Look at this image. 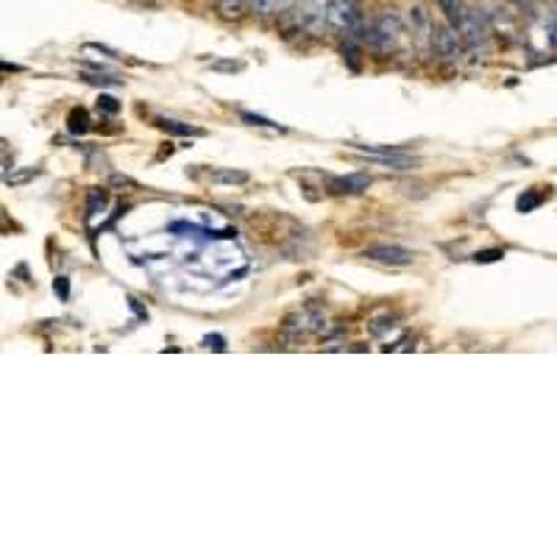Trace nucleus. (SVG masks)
Instances as JSON below:
<instances>
[{
    "instance_id": "5",
    "label": "nucleus",
    "mask_w": 557,
    "mask_h": 557,
    "mask_svg": "<svg viewBox=\"0 0 557 557\" xmlns=\"http://www.w3.org/2000/svg\"><path fill=\"white\" fill-rule=\"evenodd\" d=\"M432 48H435V53L446 64H458L463 59V51H466L460 33L451 28L448 23L446 25H435V31H432Z\"/></svg>"
},
{
    "instance_id": "24",
    "label": "nucleus",
    "mask_w": 557,
    "mask_h": 557,
    "mask_svg": "<svg viewBox=\"0 0 557 557\" xmlns=\"http://www.w3.org/2000/svg\"><path fill=\"white\" fill-rule=\"evenodd\" d=\"M549 42H552V48L557 51V17L552 20V28H549Z\"/></svg>"
},
{
    "instance_id": "9",
    "label": "nucleus",
    "mask_w": 557,
    "mask_h": 557,
    "mask_svg": "<svg viewBox=\"0 0 557 557\" xmlns=\"http://www.w3.org/2000/svg\"><path fill=\"white\" fill-rule=\"evenodd\" d=\"M371 187V179L363 176V173H354V176H340V179H332V193L337 195H360Z\"/></svg>"
},
{
    "instance_id": "3",
    "label": "nucleus",
    "mask_w": 557,
    "mask_h": 557,
    "mask_svg": "<svg viewBox=\"0 0 557 557\" xmlns=\"http://www.w3.org/2000/svg\"><path fill=\"white\" fill-rule=\"evenodd\" d=\"M298 9L293 12L298 33H309V37H321L326 25V0H296Z\"/></svg>"
},
{
    "instance_id": "4",
    "label": "nucleus",
    "mask_w": 557,
    "mask_h": 557,
    "mask_svg": "<svg viewBox=\"0 0 557 557\" xmlns=\"http://www.w3.org/2000/svg\"><path fill=\"white\" fill-rule=\"evenodd\" d=\"M458 33L463 40V48L474 56L485 53V45H487V28H485V20L482 14H477L474 9L463 6V14H460V25H458Z\"/></svg>"
},
{
    "instance_id": "13",
    "label": "nucleus",
    "mask_w": 557,
    "mask_h": 557,
    "mask_svg": "<svg viewBox=\"0 0 557 557\" xmlns=\"http://www.w3.org/2000/svg\"><path fill=\"white\" fill-rule=\"evenodd\" d=\"M154 123L162 131H167V134H182V137H201L203 134L201 128H193V126H184V123H176V120H167V118H156Z\"/></svg>"
},
{
    "instance_id": "8",
    "label": "nucleus",
    "mask_w": 557,
    "mask_h": 557,
    "mask_svg": "<svg viewBox=\"0 0 557 557\" xmlns=\"http://www.w3.org/2000/svg\"><path fill=\"white\" fill-rule=\"evenodd\" d=\"M407 23H410V31H412V37L415 42L421 45V48H430L432 45V20L427 14V9L421 4H415L410 6V14H407Z\"/></svg>"
},
{
    "instance_id": "26",
    "label": "nucleus",
    "mask_w": 557,
    "mask_h": 557,
    "mask_svg": "<svg viewBox=\"0 0 557 557\" xmlns=\"http://www.w3.org/2000/svg\"><path fill=\"white\" fill-rule=\"evenodd\" d=\"M278 4H282V9H290V6H296V0H278Z\"/></svg>"
},
{
    "instance_id": "25",
    "label": "nucleus",
    "mask_w": 557,
    "mask_h": 557,
    "mask_svg": "<svg viewBox=\"0 0 557 557\" xmlns=\"http://www.w3.org/2000/svg\"><path fill=\"white\" fill-rule=\"evenodd\" d=\"M9 165H12V154H6L4 159H0V179H4V170H6Z\"/></svg>"
},
{
    "instance_id": "7",
    "label": "nucleus",
    "mask_w": 557,
    "mask_h": 557,
    "mask_svg": "<svg viewBox=\"0 0 557 557\" xmlns=\"http://www.w3.org/2000/svg\"><path fill=\"white\" fill-rule=\"evenodd\" d=\"M321 329H324V316L318 309H301V312H296V316H290L288 324H285V332L293 335L296 340L309 337V335H316Z\"/></svg>"
},
{
    "instance_id": "2",
    "label": "nucleus",
    "mask_w": 557,
    "mask_h": 557,
    "mask_svg": "<svg viewBox=\"0 0 557 557\" xmlns=\"http://www.w3.org/2000/svg\"><path fill=\"white\" fill-rule=\"evenodd\" d=\"M326 25L345 40H360L365 31V17L357 0H326Z\"/></svg>"
},
{
    "instance_id": "23",
    "label": "nucleus",
    "mask_w": 557,
    "mask_h": 557,
    "mask_svg": "<svg viewBox=\"0 0 557 557\" xmlns=\"http://www.w3.org/2000/svg\"><path fill=\"white\" fill-rule=\"evenodd\" d=\"M242 120H249L251 126H270V128H276V126H273L270 120H265V118H257V115H249V112L242 115Z\"/></svg>"
},
{
    "instance_id": "15",
    "label": "nucleus",
    "mask_w": 557,
    "mask_h": 557,
    "mask_svg": "<svg viewBox=\"0 0 557 557\" xmlns=\"http://www.w3.org/2000/svg\"><path fill=\"white\" fill-rule=\"evenodd\" d=\"M543 198H549V193H546V195H541V193L527 190L524 195H518V212H533L535 206H541V201H543Z\"/></svg>"
},
{
    "instance_id": "1",
    "label": "nucleus",
    "mask_w": 557,
    "mask_h": 557,
    "mask_svg": "<svg viewBox=\"0 0 557 557\" xmlns=\"http://www.w3.org/2000/svg\"><path fill=\"white\" fill-rule=\"evenodd\" d=\"M365 40H368V45L376 53H393V51H399V45L404 40V20L399 17L396 9H382L371 20Z\"/></svg>"
},
{
    "instance_id": "12",
    "label": "nucleus",
    "mask_w": 557,
    "mask_h": 557,
    "mask_svg": "<svg viewBox=\"0 0 557 557\" xmlns=\"http://www.w3.org/2000/svg\"><path fill=\"white\" fill-rule=\"evenodd\" d=\"M67 131H70V134H87V131H90V115H87V109H81V107L70 109V115H67Z\"/></svg>"
},
{
    "instance_id": "17",
    "label": "nucleus",
    "mask_w": 557,
    "mask_h": 557,
    "mask_svg": "<svg viewBox=\"0 0 557 557\" xmlns=\"http://www.w3.org/2000/svg\"><path fill=\"white\" fill-rule=\"evenodd\" d=\"M98 109H100L103 115H118V112H120V100H115L112 95H100V98H98Z\"/></svg>"
},
{
    "instance_id": "19",
    "label": "nucleus",
    "mask_w": 557,
    "mask_h": 557,
    "mask_svg": "<svg viewBox=\"0 0 557 557\" xmlns=\"http://www.w3.org/2000/svg\"><path fill=\"white\" fill-rule=\"evenodd\" d=\"M53 293H59L61 301H70V282H67L64 276H56V278H53Z\"/></svg>"
},
{
    "instance_id": "22",
    "label": "nucleus",
    "mask_w": 557,
    "mask_h": 557,
    "mask_svg": "<svg viewBox=\"0 0 557 557\" xmlns=\"http://www.w3.org/2000/svg\"><path fill=\"white\" fill-rule=\"evenodd\" d=\"M81 79L90 81V84H100V87H112V84H118L115 79H107V76H103V79H100V76H81Z\"/></svg>"
},
{
    "instance_id": "20",
    "label": "nucleus",
    "mask_w": 557,
    "mask_h": 557,
    "mask_svg": "<svg viewBox=\"0 0 557 557\" xmlns=\"http://www.w3.org/2000/svg\"><path fill=\"white\" fill-rule=\"evenodd\" d=\"M98 203H107V195L98 193V190H92V193H90V206H87V218H92V215L98 212Z\"/></svg>"
},
{
    "instance_id": "18",
    "label": "nucleus",
    "mask_w": 557,
    "mask_h": 557,
    "mask_svg": "<svg viewBox=\"0 0 557 557\" xmlns=\"http://www.w3.org/2000/svg\"><path fill=\"white\" fill-rule=\"evenodd\" d=\"M505 257L502 249H487V251H477L474 254V262H499Z\"/></svg>"
},
{
    "instance_id": "28",
    "label": "nucleus",
    "mask_w": 557,
    "mask_h": 557,
    "mask_svg": "<svg viewBox=\"0 0 557 557\" xmlns=\"http://www.w3.org/2000/svg\"><path fill=\"white\" fill-rule=\"evenodd\" d=\"M510 4H524V0H510Z\"/></svg>"
},
{
    "instance_id": "21",
    "label": "nucleus",
    "mask_w": 557,
    "mask_h": 557,
    "mask_svg": "<svg viewBox=\"0 0 557 557\" xmlns=\"http://www.w3.org/2000/svg\"><path fill=\"white\" fill-rule=\"evenodd\" d=\"M203 348H215V352H226V340L221 335H206L203 337Z\"/></svg>"
},
{
    "instance_id": "16",
    "label": "nucleus",
    "mask_w": 557,
    "mask_h": 557,
    "mask_svg": "<svg viewBox=\"0 0 557 557\" xmlns=\"http://www.w3.org/2000/svg\"><path fill=\"white\" fill-rule=\"evenodd\" d=\"M212 182L218 184H242V182H249V173H234V170H221L212 176Z\"/></svg>"
},
{
    "instance_id": "11",
    "label": "nucleus",
    "mask_w": 557,
    "mask_h": 557,
    "mask_svg": "<svg viewBox=\"0 0 557 557\" xmlns=\"http://www.w3.org/2000/svg\"><path fill=\"white\" fill-rule=\"evenodd\" d=\"M40 176H42V167H17V170L9 173L6 182H9L12 187H25L28 182L40 179Z\"/></svg>"
},
{
    "instance_id": "6",
    "label": "nucleus",
    "mask_w": 557,
    "mask_h": 557,
    "mask_svg": "<svg viewBox=\"0 0 557 557\" xmlns=\"http://www.w3.org/2000/svg\"><path fill=\"white\" fill-rule=\"evenodd\" d=\"M363 257L379 265H391V268H404L415 262V251L401 249V246H368Z\"/></svg>"
},
{
    "instance_id": "14",
    "label": "nucleus",
    "mask_w": 557,
    "mask_h": 557,
    "mask_svg": "<svg viewBox=\"0 0 557 557\" xmlns=\"http://www.w3.org/2000/svg\"><path fill=\"white\" fill-rule=\"evenodd\" d=\"M249 9H251L254 17L270 20L278 9H282V4H278V0H249Z\"/></svg>"
},
{
    "instance_id": "27",
    "label": "nucleus",
    "mask_w": 557,
    "mask_h": 557,
    "mask_svg": "<svg viewBox=\"0 0 557 557\" xmlns=\"http://www.w3.org/2000/svg\"><path fill=\"white\" fill-rule=\"evenodd\" d=\"M4 229H9V221H6L4 215H0V231H4Z\"/></svg>"
},
{
    "instance_id": "10",
    "label": "nucleus",
    "mask_w": 557,
    "mask_h": 557,
    "mask_svg": "<svg viewBox=\"0 0 557 557\" xmlns=\"http://www.w3.org/2000/svg\"><path fill=\"white\" fill-rule=\"evenodd\" d=\"M435 4H438L443 20L458 31V25H460V14H463V4H460V0H435Z\"/></svg>"
}]
</instances>
